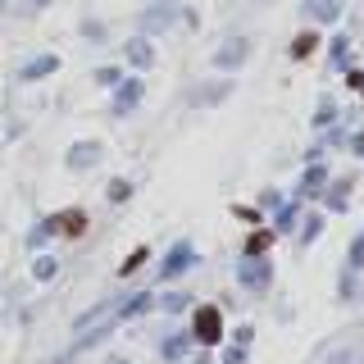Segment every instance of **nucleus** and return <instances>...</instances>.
<instances>
[{"label": "nucleus", "mask_w": 364, "mask_h": 364, "mask_svg": "<svg viewBox=\"0 0 364 364\" xmlns=\"http://www.w3.org/2000/svg\"><path fill=\"white\" fill-rule=\"evenodd\" d=\"M87 159H96V146H82V151L73 155V164H87Z\"/></svg>", "instance_id": "1a4fd4ad"}, {"label": "nucleus", "mask_w": 364, "mask_h": 364, "mask_svg": "<svg viewBox=\"0 0 364 364\" xmlns=\"http://www.w3.org/2000/svg\"><path fill=\"white\" fill-rule=\"evenodd\" d=\"M242 50H246V41H232V46H228V50L219 55V64H223V68H232L237 60H242Z\"/></svg>", "instance_id": "20e7f679"}, {"label": "nucleus", "mask_w": 364, "mask_h": 364, "mask_svg": "<svg viewBox=\"0 0 364 364\" xmlns=\"http://www.w3.org/2000/svg\"><path fill=\"white\" fill-rule=\"evenodd\" d=\"M55 60H37V64H28V77H41V73H50Z\"/></svg>", "instance_id": "6e6552de"}, {"label": "nucleus", "mask_w": 364, "mask_h": 364, "mask_svg": "<svg viewBox=\"0 0 364 364\" xmlns=\"http://www.w3.org/2000/svg\"><path fill=\"white\" fill-rule=\"evenodd\" d=\"M55 228H60V232H82V228H87V219H82V214H60V223H55Z\"/></svg>", "instance_id": "7ed1b4c3"}, {"label": "nucleus", "mask_w": 364, "mask_h": 364, "mask_svg": "<svg viewBox=\"0 0 364 364\" xmlns=\"http://www.w3.org/2000/svg\"><path fill=\"white\" fill-rule=\"evenodd\" d=\"M314 50V32H305V37H296V46H291V55L301 60V55H310Z\"/></svg>", "instance_id": "423d86ee"}, {"label": "nucleus", "mask_w": 364, "mask_h": 364, "mask_svg": "<svg viewBox=\"0 0 364 364\" xmlns=\"http://www.w3.org/2000/svg\"><path fill=\"white\" fill-rule=\"evenodd\" d=\"M128 55H132V64H151V46H146V41H132Z\"/></svg>", "instance_id": "39448f33"}, {"label": "nucleus", "mask_w": 364, "mask_h": 364, "mask_svg": "<svg viewBox=\"0 0 364 364\" xmlns=\"http://www.w3.org/2000/svg\"><path fill=\"white\" fill-rule=\"evenodd\" d=\"M337 9H341V0H310L314 18H337Z\"/></svg>", "instance_id": "f03ea898"}, {"label": "nucleus", "mask_w": 364, "mask_h": 364, "mask_svg": "<svg viewBox=\"0 0 364 364\" xmlns=\"http://www.w3.org/2000/svg\"><path fill=\"white\" fill-rule=\"evenodd\" d=\"M328 364H360L355 350H337V355H328Z\"/></svg>", "instance_id": "0eeeda50"}, {"label": "nucleus", "mask_w": 364, "mask_h": 364, "mask_svg": "<svg viewBox=\"0 0 364 364\" xmlns=\"http://www.w3.org/2000/svg\"><path fill=\"white\" fill-rule=\"evenodd\" d=\"M196 337L205 341V346H214V341L223 337V314L214 310V305H200L196 310Z\"/></svg>", "instance_id": "f257e3e1"}]
</instances>
